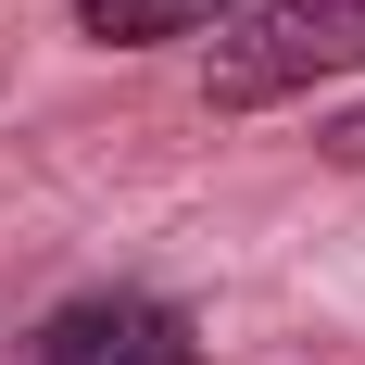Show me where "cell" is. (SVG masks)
<instances>
[{"mask_svg": "<svg viewBox=\"0 0 365 365\" xmlns=\"http://www.w3.org/2000/svg\"><path fill=\"white\" fill-rule=\"evenodd\" d=\"M38 365H202V328L164 290H76L38 315Z\"/></svg>", "mask_w": 365, "mask_h": 365, "instance_id": "cell-2", "label": "cell"}, {"mask_svg": "<svg viewBox=\"0 0 365 365\" xmlns=\"http://www.w3.org/2000/svg\"><path fill=\"white\" fill-rule=\"evenodd\" d=\"M328 76H365V0H240L202 38V101L215 113H277Z\"/></svg>", "mask_w": 365, "mask_h": 365, "instance_id": "cell-1", "label": "cell"}, {"mask_svg": "<svg viewBox=\"0 0 365 365\" xmlns=\"http://www.w3.org/2000/svg\"><path fill=\"white\" fill-rule=\"evenodd\" d=\"M315 151H328V164H365V101H353V113H328V126H315Z\"/></svg>", "mask_w": 365, "mask_h": 365, "instance_id": "cell-4", "label": "cell"}, {"mask_svg": "<svg viewBox=\"0 0 365 365\" xmlns=\"http://www.w3.org/2000/svg\"><path fill=\"white\" fill-rule=\"evenodd\" d=\"M240 0H76V38L88 51H177V38H215Z\"/></svg>", "mask_w": 365, "mask_h": 365, "instance_id": "cell-3", "label": "cell"}]
</instances>
